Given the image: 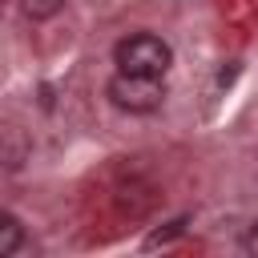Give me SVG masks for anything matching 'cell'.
Masks as SVG:
<instances>
[{
    "label": "cell",
    "mask_w": 258,
    "mask_h": 258,
    "mask_svg": "<svg viewBox=\"0 0 258 258\" xmlns=\"http://www.w3.org/2000/svg\"><path fill=\"white\" fill-rule=\"evenodd\" d=\"M113 64L121 73H141V77H165L173 64V48L153 36V32H129L113 48Z\"/></svg>",
    "instance_id": "1"
},
{
    "label": "cell",
    "mask_w": 258,
    "mask_h": 258,
    "mask_svg": "<svg viewBox=\"0 0 258 258\" xmlns=\"http://www.w3.org/2000/svg\"><path fill=\"white\" fill-rule=\"evenodd\" d=\"M109 101L121 109V113H137V117H145V113H157L161 105H165V85H161V77H141V73H121L117 69V77L109 81Z\"/></svg>",
    "instance_id": "2"
},
{
    "label": "cell",
    "mask_w": 258,
    "mask_h": 258,
    "mask_svg": "<svg viewBox=\"0 0 258 258\" xmlns=\"http://www.w3.org/2000/svg\"><path fill=\"white\" fill-rule=\"evenodd\" d=\"M20 246H24V226H20V218H16V214H0V258L16 254Z\"/></svg>",
    "instance_id": "3"
},
{
    "label": "cell",
    "mask_w": 258,
    "mask_h": 258,
    "mask_svg": "<svg viewBox=\"0 0 258 258\" xmlns=\"http://www.w3.org/2000/svg\"><path fill=\"white\" fill-rule=\"evenodd\" d=\"M20 8H24L32 20H48V16H56V12L64 8V0H20Z\"/></svg>",
    "instance_id": "4"
},
{
    "label": "cell",
    "mask_w": 258,
    "mask_h": 258,
    "mask_svg": "<svg viewBox=\"0 0 258 258\" xmlns=\"http://www.w3.org/2000/svg\"><path fill=\"white\" fill-rule=\"evenodd\" d=\"M181 230H185V218H177V222H169L165 230H157V234H149V242H145V246H161V242H169V238H177Z\"/></svg>",
    "instance_id": "5"
},
{
    "label": "cell",
    "mask_w": 258,
    "mask_h": 258,
    "mask_svg": "<svg viewBox=\"0 0 258 258\" xmlns=\"http://www.w3.org/2000/svg\"><path fill=\"white\" fill-rule=\"evenodd\" d=\"M242 250H246V254H254V258H258V222H254V226H250V230H246V238H242Z\"/></svg>",
    "instance_id": "6"
}]
</instances>
